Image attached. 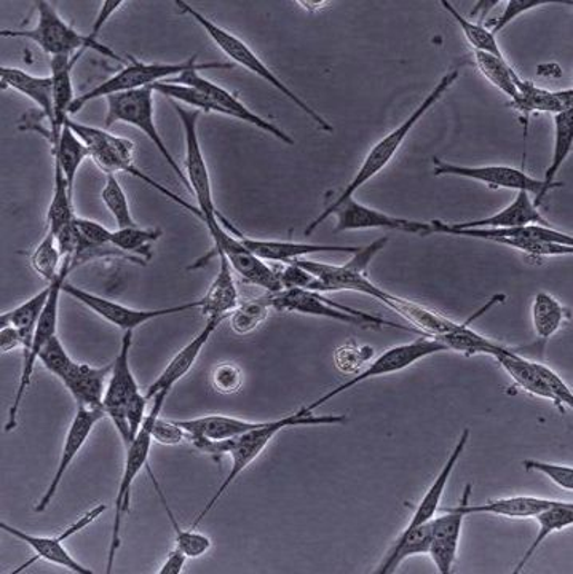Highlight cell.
<instances>
[{"label":"cell","instance_id":"28","mask_svg":"<svg viewBox=\"0 0 573 574\" xmlns=\"http://www.w3.org/2000/svg\"><path fill=\"white\" fill-rule=\"evenodd\" d=\"M79 58H51V80H53V121L50 125V131L47 138L50 139L51 147L57 146L60 141L61 132L65 130L66 121H68L69 110L77 96H73L72 87V69Z\"/></svg>","mask_w":573,"mask_h":574},{"label":"cell","instance_id":"21","mask_svg":"<svg viewBox=\"0 0 573 574\" xmlns=\"http://www.w3.org/2000/svg\"><path fill=\"white\" fill-rule=\"evenodd\" d=\"M106 417H108V414H106L105 408L77 407L76 417H73L68 434H66L57 473H55L49 488H47L39 504H37L36 513H43V511H47V507L50 506L51 502H53L55 496H57L58 491H60L62 478L68 474L73 459L77 458L83 445L87 444L88 437L93 433L95 426Z\"/></svg>","mask_w":573,"mask_h":574},{"label":"cell","instance_id":"27","mask_svg":"<svg viewBox=\"0 0 573 574\" xmlns=\"http://www.w3.org/2000/svg\"><path fill=\"white\" fill-rule=\"evenodd\" d=\"M378 301L385 307L402 315L407 323L413 324L414 329L418 330L421 335L427 337L439 338L443 335L454 333L461 327L462 323L452 321L447 316L441 315L424 307V305L415 304L413 300L403 299V297L395 296L388 290H382Z\"/></svg>","mask_w":573,"mask_h":574},{"label":"cell","instance_id":"38","mask_svg":"<svg viewBox=\"0 0 573 574\" xmlns=\"http://www.w3.org/2000/svg\"><path fill=\"white\" fill-rule=\"evenodd\" d=\"M429 522L427 524L406 526L392 550L385 555L384 562L376 570V574H392L402 563L415 555H428Z\"/></svg>","mask_w":573,"mask_h":574},{"label":"cell","instance_id":"14","mask_svg":"<svg viewBox=\"0 0 573 574\" xmlns=\"http://www.w3.org/2000/svg\"><path fill=\"white\" fill-rule=\"evenodd\" d=\"M73 270L72 257H65L62 259L60 275L53 281V289L47 301L46 310L40 316L39 323H37V329L34 334V342H32L31 352L23 356V369H21L20 385H18L17 395H14L13 404L10 406L9 418L6 423V433H12L18 426V415H20V407L23 404L26 393H28L29 386H31L32 374H34V367L39 355L46 345L49 344L51 338L57 335L58 327V313H60V297L62 293V286L68 281V276Z\"/></svg>","mask_w":573,"mask_h":574},{"label":"cell","instance_id":"58","mask_svg":"<svg viewBox=\"0 0 573 574\" xmlns=\"http://www.w3.org/2000/svg\"><path fill=\"white\" fill-rule=\"evenodd\" d=\"M125 6L124 0H106L102 2L101 10H99L97 21H95L93 28L88 32V37H90L93 42H98L99 32L105 28V24L108 23L110 17L117 12V10L122 9Z\"/></svg>","mask_w":573,"mask_h":574},{"label":"cell","instance_id":"47","mask_svg":"<svg viewBox=\"0 0 573 574\" xmlns=\"http://www.w3.org/2000/svg\"><path fill=\"white\" fill-rule=\"evenodd\" d=\"M475 61L477 69L483 73L484 79L488 83L494 85L503 95L508 96L510 101H514L517 96L516 83L514 77L516 72L512 66L506 62V58H497L494 55L480 53L475 51Z\"/></svg>","mask_w":573,"mask_h":574},{"label":"cell","instance_id":"25","mask_svg":"<svg viewBox=\"0 0 573 574\" xmlns=\"http://www.w3.org/2000/svg\"><path fill=\"white\" fill-rule=\"evenodd\" d=\"M472 484L466 485L464 499L449 509L466 515L488 514L508 518H534L543 509L551 506L554 499L539 498V496H508V498L491 499L483 504H470Z\"/></svg>","mask_w":573,"mask_h":574},{"label":"cell","instance_id":"34","mask_svg":"<svg viewBox=\"0 0 573 574\" xmlns=\"http://www.w3.org/2000/svg\"><path fill=\"white\" fill-rule=\"evenodd\" d=\"M0 82L3 87L13 88L18 93L32 99L51 125V121H53V80H51V76H31L23 69L2 66L0 68Z\"/></svg>","mask_w":573,"mask_h":574},{"label":"cell","instance_id":"12","mask_svg":"<svg viewBox=\"0 0 573 574\" xmlns=\"http://www.w3.org/2000/svg\"><path fill=\"white\" fill-rule=\"evenodd\" d=\"M154 93L152 87L141 88V90L127 91V93H119L108 96V113H106V127H112L117 121L131 125L138 128L139 131L145 132L150 142L157 147L160 156L165 158L168 167L172 169L176 178L181 180L184 186L190 191L189 180H187L186 172L179 167L178 161L171 156L170 149L164 142L160 131L157 130L156 121H154Z\"/></svg>","mask_w":573,"mask_h":574},{"label":"cell","instance_id":"37","mask_svg":"<svg viewBox=\"0 0 573 574\" xmlns=\"http://www.w3.org/2000/svg\"><path fill=\"white\" fill-rule=\"evenodd\" d=\"M497 301L502 300H498V297H494L483 310L477 311L468 321L462 323L457 330L443 335L438 340L443 342V344L449 348V352L464 353L466 358H472V356L476 355H487L494 358L498 352L505 348V345L497 344V342L492 340V338L486 337V335L476 333L472 327V323L475 321L476 318H480L484 311H487L491 305L497 304Z\"/></svg>","mask_w":573,"mask_h":574},{"label":"cell","instance_id":"39","mask_svg":"<svg viewBox=\"0 0 573 574\" xmlns=\"http://www.w3.org/2000/svg\"><path fill=\"white\" fill-rule=\"evenodd\" d=\"M537 521L539 530L535 540L532 541L531 546L524 552L521 561L517 562L516 568L513 570V574H520L525 568L531 558L534 557L535 552L540 550L543 541L553 535V533L562 532V530L569 528L573 525V504L567 502H556L551 506L543 509L542 513L535 515Z\"/></svg>","mask_w":573,"mask_h":574},{"label":"cell","instance_id":"48","mask_svg":"<svg viewBox=\"0 0 573 574\" xmlns=\"http://www.w3.org/2000/svg\"><path fill=\"white\" fill-rule=\"evenodd\" d=\"M31 265L40 278L47 283H53L60 275L62 256L60 246H58L57 235L47 230L46 238L39 243L31 256Z\"/></svg>","mask_w":573,"mask_h":574},{"label":"cell","instance_id":"43","mask_svg":"<svg viewBox=\"0 0 573 574\" xmlns=\"http://www.w3.org/2000/svg\"><path fill=\"white\" fill-rule=\"evenodd\" d=\"M53 169V195H51L47 224H49V230L58 235L62 228L72 224L77 216L73 212V195L69 190L65 172L58 164H55Z\"/></svg>","mask_w":573,"mask_h":574},{"label":"cell","instance_id":"6","mask_svg":"<svg viewBox=\"0 0 573 574\" xmlns=\"http://www.w3.org/2000/svg\"><path fill=\"white\" fill-rule=\"evenodd\" d=\"M66 125H68V127L71 128L80 139H82L83 144L88 147L91 160H93L95 164L106 172V175L128 172V175L142 180L147 186L152 187L154 190L160 191L161 195L170 198L175 204L182 206V208H186L187 211L192 212L194 216H197L198 219H200V211H198L196 206L187 204V201L182 200L181 197L172 194V191L168 190L167 187L161 186V184L157 182L156 179L150 178L147 172H142L141 169L136 167L134 161L135 144L131 142L130 139L119 138V136L110 135L109 131L88 127V125L83 123H77V121L71 120V117L66 121Z\"/></svg>","mask_w":573,"mask_h":574},{"label":"cell","instance_id":"57","mask_svg":"<svg viewBox=\"0 0 573 574\" xmlns=\"http://www.w3.org/2000/svg\"><path fill=\"white\" fill-rule=\"evenodd\" d=\"M154 443L161 445H179L189 441V434L176 423V419L157 418L152 426Z\"/></svg>","mask_w":573,"mask_h":574},{"label":"cell","instance_id":"52","mask_svg":"<svg viewBox=\"0 0 573 574\" xmlns=\"http://www.w3.org/2000/svg\"><path fill=\"white\" fill-rule=\"evenodd\" d=\"M76 224L80 234V248L77 249V253L82 251V249H98L110 246L112 231L109 228L101 226L97 220L82 219V217H77Z\"/></svg>","mask_w":573,"mask_h":574},{"label":"cell","instance_id":"59","mask_svg":"<svg viewBox=\"0 0 573 574\" xmlns=\"http://www.w3.org/2000/svg\"><path fill=\"white\" fill-rule=\"evenodd\" d=\"M187 555L181 550L175 547L165 558L164 565L160 566L159 574H181L184 565H186Z\"/></svg>","mask_w":573,"mask_h":574},{"label":"cell","instance_id":"3","mask_svg":"<svg viewBox=\"0 0 573 574\" xmlns=\"http://www.w3.org/2000/svg\"><path fill=\"white\" fill-rule=\"evenodd\" d=\"M233 62H198L197 57L189 58L182 62H142L131 58L130 65L125 66L122 71L110 77L106 82L99 83L93 90L82 96H77L76 101L69 110V116H76L83 106L98 98L127 93V91L141 90L152 85L167 82L189 71H208V69H233Z\"/></svg>","mask_w":573,"mask_h":574},{"label":"cell","instance_id":"32","mask_svg":"<svg viewBox=\"0 0 573 574\" xmlns=\"http://www.w3.org/2000/svg\"><path fill=\"white\" fill-rule=\"evenodd\" d=\"M216 254L219 257L218 275L209 286L207 294L198 300L200 301L198 310L204 313L207 318L227 319L240 301H238V289L235 285L234 270L229 260L226 259L224 254Z\"/></svg>","mask_w":573,"mask_h":574},{"label":"cell","instance_id":"9","mask_svg":"<svg viewBox=\"0 0 573 574\" xmlns=\"http://www.w3.org/2000/svg\"><path fill=\"white\" fill-rule=\"evenodd\" d=\"M388 241H391L388 237L378 238L377 241L371 243L366 248H359L358 253L352 254V259L344 265L312 263V260L304 259L294 260V264L299 265L317 278L314 293L352 290V293L365 294V296L378 300L384 289L374 285L367 278V268H369L374 257L388 245Z\"/></svg>","mask_w":573,"mask_h":574},{"label":"cell","instance_id":"23","mask_svg":"<svg viewBox=\"0 0 573 574\" xmlns=\"http://www.w3.org/2000/svg\"><path fill=\"white\" fill-rule=\"evenodd\" d=\"M438 517L429 521V551L428 555L435 563L439 574H449L454 570L461 546L462 528L465 515L455 513L449 507H439Z\"/></svg>","mask_w":573,"mask_h":574},{"label":"cell","instance_id":"26","mask_svg":"<svg viewBox=\"0 0 573 574\" xmlns=\"http://www.w3.org/2000/svg\"><path fill=\"white\" fill-rule=\"evenodd\" d=\"M110 372H112V364L93 367L90 364L73 360L71 369L61 382L71 393L77 407L105 408L102 400L108 388Z\"/></svg>","mask_w":573,"mask_h":574},{"label":"cell","instance_id":"10","mask_svg":"<svg viewBox=\"0 0 573 574\" xmlns=\"http://www.w3.org/2000/svg\"><path fill=\"white\" fill-rule=\"evenodd\" d=\"M264 297L271 310L318 316V318L334 319V321L354 324L359 327H395V329L406 330V333L418 334L414 327L399 326V324L387 321V319L378 318L369 313L345 307V305L326 299L322 293H314V290L283 289L280 293H267V296Z\"/></svg>","mask_w":573,"mask_h":574},{"label":"cell","instance_id":"53","mask_svg":"<svg viewBox=\"0 0 573 574\" xmlns=\"http://www.w3.org/2000/svg\"><path fill=\"white\" fill-rule=\"evenodd\" d=\"M525 471L540 473L550 478L562 491H573V467L571 465H556V463L539 462V459H524Z\"/></svg>","mask_w":573,"mask_h":574},{"label":"cell","instance_id":"17","mask_svg":"<svg viewBox=\"0 0 573 574\" xmlns=\"http://www.w3.org/2000/svg\"><path fill=\"white\" fill-rule=\"evenodd\" d=\"M433 172L435 176H455L477 180L486 184L491 189H506L514 191H527L534 198V204L540 205L545 200L550 189H546L543 180L532 178L523 169L505 167V165H486V167H464V165L447 164V161L433 158Z\"/></svg>","mask_w":573,"mask_h":574},{"label":"cell","instance_id":"19","mask_svg":"<svg viewBox=\"0 0 573 574\" xmlns=\"http://www.w3.org/2000/svg\"><path fill=\"white\" fill-rule=\"evenodd\" d=\"M215 241L216 253L224 254L229 260L230 267L237 271L249 285L263 287L267 293H280L283 290L278 271H275L266 260L259 259L237 237H234L227 228L216 227L209 231Z\"/></svg>","mask_w":573,"mask_h":574},{"label":"cell","instance_id":"4","mask_svg":"<svg viewBox=\"0 0 573 574\" xmlns=\"http://www.w3.org/2000/svg\"><path fill=\"white\" fill-rule=\"evenodd\" d=\"M176 6H178L184 13L192 17L194 20L197 21V24H200L201 28L207 31V34L211 37L213 42L218 46L219 50L223 51L224 55H227L235 65L241 66L246 71L256 73L264 82L270 83L275 90L280 91L285 98H288L296 108L303 110L305 116L310 117V119L318 125L319 130L326 132L334 131L333 125H330L325 117L319 116L317 110L312 109L300 96L294 93L288 85L278 79L277 73L271 71L269 66L260 60L255 51H253V48L244 42L240 37L234 36L233 32L227 31V29L220 28L215 21L209 20L204 13L198 12L197 9H194L189 3L182 2V0H176Z\"/></svg>","mask_w":573,"mask_h":574},{"label":"cell","instance_id":"46","mask_svg":"<svg viewBox=\"0 0 573 574\" xmlns=\"http://www.w3.org/2000/svg\"><path fill=\"white\" fill-rule=\"evenodd\" d=\"M160 237V228H141L138 226L117 228L116 231H112L110 245L119 251L128 254V256L136 257V259H141V257L149 259L150 246Z\"/></svg>","mask_w":573,"mask_h":574},{"label":"cell","instance_id":"7","mask_svg":"<svg viewBox=\"0 0 573 574\" xmlns=\"http://www.w3.org/2000/svg\"><path fill=\"white\" fill-rule=\"evenodd\" d=\"M37 6V24L32 29H21V31H12V29H3L0 32L2 37H13V39H28L37 43L40 50L51 58H79L86 50L99 51L106 57L116 61H122L117 57L109 47L93 42L88 36L77 32L71 24L66 23L57 12L53 6L47 0H39Z\"/></svg>","mask_w":573,"mask_h":574},{"label":"cell","instance_id":"45","mask_svg":"<svg viewBox=\"0 0 573 574\" xmlns=\"http://www.w3.org/2000/svg\"><path fill=\"white\" fill-rule=\"evenodd\" d=\"M439 3L444 7V10L454 18L455 23L461 26L466 40H468L470 46L475 48V51H480V53L494 55V57L497 58H505L501 46H498L497 36L492 34L491 29L486 28L484 24L473 23V21L466 20L464 14L458 12V10L455 9L451 2H447V0H441Z\"/></svg>","mask_w":573,"mask_h":574},{"label":"cell","instance_id":"8","mask_svg":"<svg viewBox=\"0 0 573 574\" xmlns=\"http://www.w3.org/2000/svg\"><path fill=\"white\" fill-rule=\"evenodd\" d=\"M167 393H160L154 397L152 408L142 423L141 429L136 434L131 444L127 447V456H125V467L122 481H120L119 492L116 496V514H113L112 536H110L108 568L106 573H112L113 563H116L117 552L122 546V521L124 515L130 509L131 488H134L135 478L145 469L149 462L150 448H152V426L156 419L160 417L161 408L167 400Z\"/></svg>","mask_w":573,"mask_h":574},{"label":"cell","instance_id":"51","mask_svg":"<svg viewBox=\"0 0 573 574\" xmlns=\"http://www.w3.org/2000/svg\"><path fill=\"white\" fill-rule=\"evenodd\" d=\"M39 360L47 370L51 372V374L60 378V380L66 377V374H68L73 364L71 356L66 352L65 345H62L58 335H55L49 344L46 345V348L42 349V353L39 355Z\"/></svg>","mask_w":573,"mask_h":574},{"label":"cell","instance_id":"30","mask_svg":"<svg viewBox=\"0 0 573 574\" xmlns=\"http://www.w3.org/2000/svg\"><path fill=\"white\" fill-rule=\"evenodd\" d=\"M189 439L229 441L244 436L249 430L263 428L267 422H249V419L227 417V415H205L190 419H176Z\"/></svg>","mask_w":573,"mask_h":574},{"label":"cell","instance_id":"36","mask_svg":"<svg viewBox=\"0 0 573 574\" xmlns=\"http://www.w3.org/2000/svg\"><path fill=\"white\" fill-rule=\"evenodd\" d=\"M51 289H53V283H49L46 289L37 293L34 297L26 300L20 307L0 315V329H3V327H17L18 333H20L21 342H23V347H21L23 356L31 352L37 323H39L40 316L46 310Z\"/></svg>","mask_w":573,"mask_h":574},{"label":"cell","instance_id":"44","mask_svg":"<svg viewBox=\"0 0 573 574\" xmlns=\"http://www.w3.org/2000/svg\"><path fill=\"white\" fill-rule=\"evenodd\" d=\"M147 473H149L150 478H152L154 485H156V491L159 493V498L161 504H164L165 513L168 515V521L175 530L176 535V547L181 550L184 554L187 555V558H198L201 555L207 554L209 550H211L213 543L208 536L201 535L200 532H196V530H182L181 525L176 521L175 514L168 506L167 498H165L164 492H161L159 481H157L156 474L150 471V467H147Z\"/></svg>","mask_w":573,"mask_h":574},{"label":"cell","instance_id":"20","mask_svg":"<svg viewBox=\"0 0 573 574\" xmlns=\"http://www.w3.org/2000/svg\"><path fill=\"white\" fill-rule=\"evenodd\" d=\"M171 83L192 85L198 90L204 91L208 95L216 105L223 110V116L233 117V119L246 121V123L253 125V127L259 128V130L266 131L267 135L274 136L278 141L286 144V146H294V139L288 132L278 128L277 125L271 123L257 116L251 109L246 108L244 102L238 99L237 95L230 93L226 88L219 87L218 83L211 82V80L205 79L200 76V71L184 72L182 76L176 77V79L167 80Z\"/></svg>","mask_w":573,"mask_h":574},{"label":"cell","instance_id":"40","mask_svg":"<svg viewBox=\"0 0 573 574\" xmlns=\"http://www.w3.org/2000/svg\"><path fill=\"white\" fill-rule=\"evenodd\" d=\"M572 313L556 297L549 293H539L532 304V323L539 340H550L560 333L562 324L571 321Z\"/></svg>","mask_w":573,"mask_h":574},{"label":"cell","instance_id":"16","mask_svg":"<svg viewBox=\"0 0 573 574\" xmlns=\"http://www.w3.org/2000/svg\"><path fill=\"white\" fill-rule=\"evenodd\" d=\"M108 507L105 504H98L93 509L88 511L87 514H83L79 521L73 522L69 528H66L65 532L60 533L58 536H37L31 535V533H26L23 530L14 528V526L6 524V522H0V528L3 532L9 533L13 538L20 540L21 543L28 544L32 551H34L36 557L31 558L24 563L20 568L14 570L13 574L23 572V570L31 566L32 563L37 561H46L49 563H53V565L61 566V568L69 570V572L77 574H93L90 568L83 566L82 563L76 561L69 551L66 550L65 543L68 540H71L72 536H76L77 533L86 530L87 526L93 524L95 521H98L102 514L106 513Z\"/></svg>","mask_w":573,"mask_h":574},{"label":"cell","instance_id":"60","mask_svg":"<svg viewBox=\"0 0 573 574\" xmlns=\"http://www.w3.org/2000/svg\"><path fill=\"white\" fill-rule=\"evenodd\" d=\"M21 347H23V342H21V335L18 333L17 327H3V329H0V352L3 355Z\"/></svg>","mask_w":573,"mask_h":574},{"label":"cell","instance_id":"22","mask_svg":"<svg viewBox=\"0 0 573 574\" xmlns=\"http://www.w3.org/2000/svg\"><path fill=\"white\" fill-rule=\"evenodd\" d=\"M218 219L220 226L227 228L234 237L240 239L249 251L255 253L259 259L269 260V263L292 264L294 260L303 259L308 254L317 253L355 254L359 251L358 246L314 245V243L271 241V239L248 238L220 212H218Z\"/></svg>","mask_w":573,"mask_h":574},{"label":"cell","instance_id":"41","mask_svg":"<svg viewBox=\"0 0 573 574\" xmlns=\"http://www.w3.org/2000/svg\"><path fill=\"white\" fill-rule=\"evenodd\" d=\"M573 147V110L554 116V150L551 158L550 167L546 168L545 184L546 189L554 190L562 187V182H556L557 172L572 154Z\"/></svg>","mask_w":573,"mask_h":574},{"label":"cell","instance_id":"56","mask_svg":"<svg viewBox=\"0 0 573 574\" xmlns=\"http://www.w3.org/2000/svg\"><path fill=\"white\" fill-rule=\"evenodd\" d=\"M549 3H556V0H508V2H505V10H503L501 17L494 20L488 29H491L492 34L497 36L502 29L512 24L521 14L531 12L537 7L549 6Z\"/></svg>","mask_w":573,"mask_h":574},{"label":"cell","instance_id":"11","mask_svg":"<svg viewBox=\"0 0 573 574\" xmlns=\"http://www.w3.org/2000/svg\"><path fill=\"white\" fill-rule=\"evenodd\" d=\"M446 352H449V348L443 342L438 340V338L427 337V335H422L421 338L409 342V344L396 345V347L385 349L365 370L358 372L350 380L342 383V385L330 389L329 393L319 397L315 403L308 404V406L304 407V410L315 412L323 404L329 403L330 399L342 395V393L355 388L359 383L371 380V378L384 377V375L398 374V372L414 366L418 360Z\"/></svg>","mask_w":573,"mask_h":574},{"label":"cell","instance_id":"2","mask_svg":"<svg viewBox=\"0 0 573 574\" xmlns=\"http://www.w3.org/2000/svg\"><path fill=\"white\" fill-rule=\"evenodd\" d=\"M131 345H134V330H127L122 337L119 356L112 363V372H110L108 388L102 400V407L112 419L125 447L131 444L141 429L147 417V403H149L139 389L131 370Z\"/></svg>","mask_w":573,"mask_h":574},{"label":"cell","instance_id":"13","mask_svg":"<svg viewBox=\"0 0 573 574\" xmlns=\"http://www.w3.org/2000/svg\"><path fill=\"white\" fill-rule=\"evenodd\" d=\"M330 216H336L337 219L336 228H334L336 234L358 230H396L404 231V234L421 235V237L433 234L429 222H417V220L403 219V217L377 211V209L359 204L354 197L348 198L344 204L333 206V208L328 206L317 219L308 224L304 231L305 237H310Z\"/></svg>","mask_w":573,"mask_h":574},{"label":"cell","instance_id":"15","mask_svg":"<svg viewBox=\"0 0 573 574\" xmlns=\"http://www.w3.org/2000/svg\"><path fill=\"white\" fill-rule=\"evenodd\" d=\"M172 106L181 120L184 139H186V171L184 172L189 180L190 191L196 195L200 220L208 230H211L219 226V211L213 200L211 176H209L207 160L201 152L200 141H198L197 123L200 110L186 109L178 102Z\"/></svg>","mask_w":573,"mask_h":574},{"label":"cell","instance_id":"29","mask_svg":"<svg viewBox=\"0 0 573 574\" xmlns=\"http://www.w3.org/2000/svg\"><path fill=\"white\" fill-rule=\"evenodd\" d=\"M451 228H510L524 226H550L527 191H517L516 198L497 215L470 222H447Z\"/></svg>","mask_w":573,"mask_h":574},{"label":"cell","instance_id":"55","mask_svg":"<svg viewBox=\"0 0 573 574\" xmlns=\"http://www.w3.org/2000/svg\"><path fill=\"white\" fill-rule=\"evenodd\" d=\"M371 356H373V348L345 344L334 353V364L344 374H358L363 363H366Z\"/></svg>","mask_w":573,"mask_h":574},{"label":"cell","instance_id":"24","mask_svg":"<svg viewBox=\"0 0 573 574\" xmlns=\"http://www.w3.org/2000/svg\"><path fill=\"white\" fill-rule=\"evenodd\" d=\"M223 323L224 319L220 318H208L204 329L170 360V364L161 372L160 377L147 388V400H154V397L159 396L160 393L170 395L172 386L189 374L194 364L197 363L198 356H200V353L207 347L209 338L213 337V334L216 333V329H218Z\"/></svg>","mask_w":573,"mask_h":574},{"label":"cell","instance_id":"42","mask_svg":"<svg viewBox=\"0 0 573 574\" xmlns=\"http://www.w3.org/2000/svg\"><path fill=\"white\" fill-rule=\"evenodd\" d=\"M55 164L60 165L65 178L68 180L69 190L73 195L76 187L77 172L82 167L83 161L90 157L88 147L82 139L66 125L61 132L60 141L53 147Z\"/></svg>","mask_w":573,"mask_h":574},{"label":"cell","instance_id":"5","mask_svg":"<svg viewBox=\"0 0 573 574\" xmlns=\"http://www.w3.org/2000/svg\"><path fill=\"white\" fill-rule=\"evenodd\" d=\"M458 76H461L458 69H452V71L444 73L443 79L429 91L427 98L417 106V109H415L398 128L388 132L385 138H382L381 141L371 147L365 160H363L362 167L356 171L354 179L345 187V190L337 197V200L329 205V208L344 204L348 198H354L356 191L362 189L363 186H366L371 179L376 178L378 172L387 168V165L391 164L396 154H398V150L402 149L409 132L414 130L415 125L424 119L425 113L443 98L444 93L449 90L452 85L457 82Z\"/></svg>","mask_w":573,"mask_h":574},{"label":"cell","instance_id":"54","mask_svg":"<svg viewBox=\"0 0 573 574\" xmlns=\"http://www.w3.org/2000/svg\"><path fill=\"white\" fill-rule=\"evenodd\" d=\"M211 383L219 395H235L244 386V372L233 363L219 364L213 370Z\"/></svg>","mask_w":573,"mask_h":574},{"label":"cell","instance_id":"18","mask_svg":"<svg viewBox=\"0 0 573 574\" xmlns=\"http://www.w3.org/2000/svg\"><path fill=\"white\" fill-rule=\"evenodd\" d=\"M62 293L86 305L88 310L93 311L95 315L105 319L106 323L124 329L125 333L138 329L142 324L154 321V319L178 315V313L198 310V307H200V301L194 300L182 305H175V307L157 308V310H138V308L127 307V305L119 304V301L105 299V297L97 296V294L88 293L82 287L73 286L69 281H66L65 286H62Z\"/></svg>","mask_w":573,"mask_h":574},{"label":"cell","instance_id":"31","mask_svg":"<svg viewBox=\"0 0 573 574\" xmlns=\"http://www.w3.org/2000/svg\"><path fill=\"white\" fill-rule=\"evenodd\" d=\"M514 83H516L517 96L514 101H510V106L523 112L525 117L534 112H550L557 116L572 109V88L561 91L545 90L534 82L521 79L517 73L514 77Z\"/></svg>","mask_w":573,"mask_h":574},{"label":"cell","instance_id":"50","mask_svg":"<svg viewBox=\"0 0 573 574\" xmlns=\"http://www.w3.org/2000/svg\"><path fill=\"white\" fill-rule=\"evenodd\" d=\"M270 310L266 297L238 304L233 315L229 316L230 327L238 335L253 333L260 324L266 321Z\"/></svg>","mask_w":573,"mask_h":574},{"label":"cell","instance_id":"1","mask_svg":"<svg viewBox=\"0 0 573 574\" xmlns=\"http://www.w3.org/2000/svg\"><path fill=\"white\" fill-rule=\"evenodd\" d=\"M347 422L348 418L345 417V415H315L314 412H305L303 407L292 415H286V417L269 419L263 428L249 430V433L240 437H235V439H189L194 447H196L197 451L204 452V454L219 456L229 455L230 458H233V466H230L229 474L224 478L218 492L213 495L207 506L197 515L192 528L197 530V526L204 522V518L211 513L213 507H215L216 504L219 503V499L226 495V492L233 487L234 482L259 458L260 454L266 451L267 445H269L281 430L299 428V426L344 425V423Z\"/></svg>","mask_w":573,"mask_h":574},{"label":"cell","instance_id":"33","mask_svg":"<svg viewBox=\"0 0 573 574\" xmlns=\"http://www.w3.org/2000/svg\"><path fill=\"white\" fill-rule=\"evenodd\" d=\"M468 439L470 429L465 428L462 430L461 437H458L457 444H455L449 458H447L444 466L441 467L438 477H436L435 482L429 485L424 498H422L421 503L415 507L414 515L411 517L407 526L427 524V522L432 521V518L438 514L441 498H443L444 492H446L447 484H449V478L452 473H454L455 466H457V463L461 462L462 455H464Z\"/></svg>","mask_w":573,"mask_h":574},{"label":"cell","instance_id":"35","mask_svg":"<svg viewBox=\"0 0 573 574\" xmlns=\"http://www.w3.org/2000/svg\"><path fill=\"white\" fill-rule=\"evenodd\" d=\"M494 359L505 369L512 380L528 395L537 396L540 399L550 400L556 407V400L546 388L545 382L540 377L535 360L524 358L514 349L505 347L494 356Z\"/></svg>","mask_w":573,"mask_h":574},{"label":"cell","instance_id":"49","mask_svg":"<svg viewBox=\"0 0 573 574\" xmlns=\"http://www.w3.org/2000/svg\"><path fill=\"white\" fill-rule=\"evenodd\" d=\"M101 200L113 220H116L117 228L136 227L134 215H131L130 204H128L127 194L124 187L120 186L116 175H106V184L101 190Z\"/></svg>","mask_w":573,"mask_h":574}]
</instances>
